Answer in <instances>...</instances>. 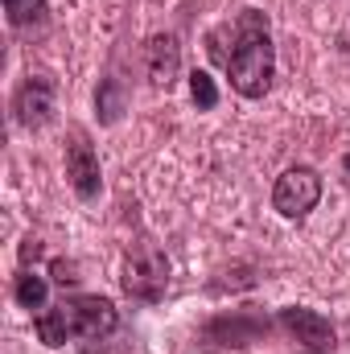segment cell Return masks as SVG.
I'll use <instances>...</instances> for the list:
<instances>
[{
	"label": "cell",
	"mask_w": 350,
	"mask_h": 354,
	"mask_svg": "<svg viewBox=\"0 0 350 354\" xmlns=\"http://www.w3.org/2000/svg\"><path fill=\"white\" fill-rule=\"evenodd\" d=\"M33 330L46 346H66L75 338H107L116 330V305L107 297H71L37 313Z\"/></svg>",
	"instance_id": "2"
},
{
	"label": "cell",
	"mask_w": 350,
	"mask_h": 354,
	"mask_svg": "<svg viewBox=\"0 0 350 354\" xmlns=\"http://www.w3.org/2000/svg\"><path fill=\"white\" fill-rule=\"evenodd\" d=\"M46 276H37V272H21L17 276V284H12V297H17V305H25V309H42L46 305Z\"/></svg>",
	"instance_id": "9"
},
{
	"label": "cell",
	"mask_w": 350,
	"mask_h": 354,
	"mask_svg": "<svg viewBox=\"0 0 350 354\" xmlns=\"http://www.w3.org/2000/svg\"><path fill=\"white\" fill-rule=\"evenodd\" d=\"M177 66H181V46H177L174 33H157L149 37L145 46V71H149V83L153 87H169L177 79Z\"/></svg>",
	"instance_id": "8"
},
{
	"label": "cell",
	"mask_w": 350,
	"mask_h": 354,
	"mask_svg": "<svg viewBox=\"0 0 350 354\" xmlns=\"http://www.w3.org/2000/svg\"><path fill=\"white\" fill-rule=\"evenodd\" d=\"M37 252H42V248H37V243H33V239H29V243H25V248H21V256H25V260H37Z\"/></svg>",
	"instance_id": "14"
},
{
	"label": "cell",
	"mask_w": 350,
	"mask_h": 354,
	"mask_svg": "<svg viewBox=\"0 0 350 354\" xmlns=\"http://www.w3.org/2000/svg\"><path fill=\"white\" fill-rule=\"evenodd\" d=\"M120 107H124V99H120V87H116V83H103V91H99V111H103V120L111 124V120L120 115Z\"/></svg>",
	"instance_id": "12"
},
{
	"label": "cell",
	"mask_w": 350,
	"mask_h": 354,
	"mask_svg": "<svg viewBox=\"0 0 350 354\" xmlns=\"http://www.w3.org/2000/svg\"><path fill=\"white\" fill-rule=\"evenodd\" d=\"M12 111L25 128H42L54 120V83L46 75H29L21 87H17V99H12Z\"/></svg>",
	"instance_id": "6"
},
{
	"label": "cell",
	"mask_w": 350,
	"mask_h": 354,
	"mask_svg": "<svg viewBox=\"0 0 350 354\" xmlns=\"http://www.w3.org/2000/svg\"><path fill=\"white\" fill-rule=\"evenodd\" d=\"M280 326H284V334L293 338V342H301L305 351L322 354L334 346V326L317 313V309H301V305H288V309H280Z\"/></svg>",
	"instance_id": "5"
},
{
	"label": "cell",
	"mask_w": 350,
	"mask_h": 354,
	"mask_svg": "<svg viewBox=\"0 0 350 354\" xmlns=\"http://www.w3.org/2000/svg\"><path fill=\"white\" fill-rule=\"evenodd\" d=\"M317 198H322V177H317V169H309V165L284 169V174L276 177V185H272V206L284 218H305L317 206Z\"/></svg>",
	"instance_id": "4"
},
{
	"label": "cell",
	"mask_w": 350,
	"mask_h": 354,
	"mask_svg": "<svg viewBox=\"0 0 350 354\" xmlns=\"http://www.w3.org/2000/svg\"><path fill=\"white\" fill-rule=\"evenodd\" d=\"M66 177H71V185H75L79 198H95L99 185H103L99 181V161H95V153H91L83 132H75L71 145H66Z\"/></svg>",
	"instance_id": "7"
},
{
	"label": "cell",
	"mask_w": 350,
	"mask_h": 354,
	"mask_svg": "<svg viewBox=\"0 0 350 354\" xmlns=\"http://www.w3.org/2000/svg\"><path fill=\"white\" fill-rule=\"evenodd\" d=\"M165 288H169V260L153 243L132 248L124 260V292L136 301H157Z\"/></svg>",
	"instance_id": "3"
},
{
	"label": "cell",
	"mask_w": 350,
	"mask_h": 354,
	"mask_svg": "<svg viewBox=\"0 0 350 354\" xmlns=\"http://www.w3.org/2000/svg\"><path fill=\"white\" fill-rule=\"evenodd\" d=\"M4 12L17 29H25V25H42L50 8H46V0H4Z\"/></svg>",
	"instance_id": "10"
},
{
	"label": "cell",
	"mask_w": 350,
	"mask_h": 354,
	"mask_svg": "<svg viewBox=\"0 0 350 354\" xmlns=\"http://www.w3.org/2000/svg\"><path fill=\"white\" fill-rule=\"evenodd\" d=\"M54 280H58L62 288H66V284H75V280H79V276H75V264H66V260H58V264H54Z\"/></svg>",
	"instance_id": "13"
},
{
	"label": "cell",
	"mask_w": 350,
	"mask_h": 354,
	"mask_svg": "<svg viewBox=\"0 0 350 354\" xmlns=\"http://www.w3.org/2000/svg\"><path fill=\"white\" fill-rule=\"evenodd\" d=\"M190 95H194V103H198L202 111H210V107L219 103V87H214V79H210L206 71H194V75H190Z\"/></svg>",
	"instance_id": "11"
},
{
	"label": "cell",
	"mask_w": 350,
	"mask_h": 354,
	"mask_svg": "<svg viewBox=\"0 0 350 354\" xmlns=\"http://www.w3.org/2000/svg\"><path fill=\"white\" fill-rule=\"evenodd\" d=\"M272 71H276V50L268 37V21L256 8H243V17L235 25V50L227 54L231 87L243 99H260L272 87Z\"/></svg>",
	"instance_id": "1"
}]
</instances>
